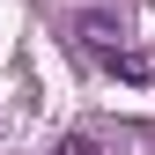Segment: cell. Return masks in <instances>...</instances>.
<instances>
[{
  "mask_svg": "<svg viewBox=\"0 0 155 155\" xmlns=\"http://www.w3.org/2000/svg\"><path fill=\"white\" fill-rule=\"evenodd\" d=\"M59 155H104V140H96V133H67Z\"/></svg>",
  "mask_w": 155,
  "mask_h": 155,
  "instance_id": "3",
  "label": "cell"
},
{
  "mask_svg": "<svg viewBox=\"0 0 155 155\" xmlns=\"http://www.w3.org/2000/svg\"><path fill=\"white\" fill-rule=\"evenodd\" d=\"M104 67H118V74H126V81H148V74H155V59H148V52H126V45H118V52H111V59H104Z\"/></svg>",
  "mask_w": 155,
  "mask_h": 155,
  "instance_id": "2",
  "label": "cell"
},
{
  "mask_svg": "<svg viewBox=\"0 0 155 155\" xmlns=\"http://www.w3.org/2000/svg\"><path fill=\"white\" fill-rule=\"evenodd\" d=\"M74 37H81V52H96V59H111V52L126 45L118 15H104V8H81V15H74Z\"/></svg>",
  "mask_w": 155,
  "mask_h": 155,
  "instance_id": "1",
  "label": "cell"
}]
</instances>
